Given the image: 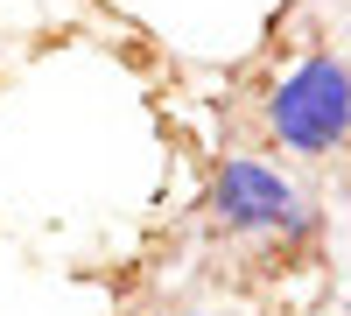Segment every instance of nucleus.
<instances>
[{
	"label": "nucleus",
	"instance_id": "nucleus-1",
	"mask_svg": "<svg viewBox=\"0 0 351 316\" xmlns=\"http://www.w3.org/2000/svg\"><path fill=\"white\" fill-rule=\"evenodd\" d=\"M267 134L288 155H330L351 141V64L330 49H309L295 71H281L267 92Z\"/></svg>",
	"mask_w": 351,
	"mask_h": 316
},
{
	"label": "nucleus",
	"instance_id": "nucleus-2",
	"mask_svg": "<svg viewBox=\"0 0 351 316\" xmlns=\"http://www.w3.org/2000/svg\"><path fill=\"white\" fill-rule=\"evenodd\" d=\"M211 211L225 232H253V239H274V232H309V211H302V190L274 176L267 162H225L218 183H211Z\"/></svg>",
	"mask_w": 351,
	"mask_h": 316
},
{
	"label": "nucleus",
	"instance_id": "nucleus-3",
	"mask_svg": "<svg viewBox=\"0 0 351 316\" xmlns=\"http://www.w3.org/2000/svg\"><path fill=\"white\" fill-rule=\"evenodd\" d=\"M183 316H211V309H183Z\"/></svg>",
	"mask_w": 351,
	"mask_h": 316
}]
</instances>
